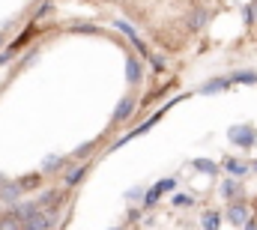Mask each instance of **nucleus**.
Here are the masks:
<instances>
[{
  "instance_id": "obj_1",
  "label": "nucleus",
  "mask_w": 257,
  "mask_h": 230,
  "mask_svg": "<svg viewBox=\"0 0 257 230\" xmlns=\"http://www.w3.org/2000/svg\"><path fill=\"white\" fill-rule=\"evenodd\" d=\"M227 138H230V144H236V147H254L257 141V129L254 126H230L227 129Z\"/></svg>"
},
{
  "instance_id": "obj_2",
  "label": "nucleus",
  "mask_w": 257,
  "mask_h": 230,
  "mask_svg": "<svg viewBox=\"0 0 257 230\" xmlns=\"http://www.w3.org/2000/svg\"><path fill=\"white\" fill-rule=\"evenodd\" d=\"M174 185H177V179H171V176H168V179H162V182H156V185H153V188L144 194V203H147V206H153V203H156V200H159L165 191H171Z\"/></svg>"
},
{
  "instance_id": "obj_3",
  "label": "nucleus",
  "mask_w": 257,
  "mask_h": 230,
  "mask_svg": "<svg viewBox=\"0 0 257 230\" xmlns=\"http://www.w3.org/2000/svg\"><path fill=\"white\" fill-rule=\"evenodd\" d=\"M135 99L132 96H126V99H120V105H117V111H114V123H126L128 117L135 114Z\"/></svg>"
},
{
  "instance_id": "obj_4",
  "label": "nucleus",
  "mask_w": 257,
  "mask_h": 230,
  "mask_svg": "<svg viewBox=\"0 0 257 230\" xmlns=\"http://www.w3.org/2000/svg\"><path fill=\"white\" fill-rule=\"evenodd\" d=\"M48 227H51V224L45 221V212H42V209H36V212L21 224V230H48Z\"/></svg>"
},
{
  "instance_id": "obj_5",
  "label": "nucleus",
  "mask_w": 257,
  "mask_h": 230,
  "mask_svg": "<svg viewBox=\"0 0 257 230\" xmlns=\"http://www.w3.org/2000/svg\"><path fill=\"white\" fill-rule=\"evenodd\" d=\"M36 209H39V206H36L33 200H27V203H18V206H15V209H12L9 215H12V218H18V221L24 224V221H27V218H30V215L36 212Z\"/></svg>"
},
{
  "instance_id": "obj_6",
  "label": "nucleus",
  "mask_w": 257,
  "mask_h": 230,
  "mask_svg": "<svg viewBox=\"0 0 257 230\" xmlns=\"http://www.w3.org/2000/svg\"><path fill=\"white\" fill-rule=\"evenodd\" d=\"M117 27H120V30H123V33H126L128 39H132V42H135V48H138V51H141V54H147V45H144V39H141V36H138V33H135V27H132V24H128V21H117Z\"/></svg>"
},
{
  "instance_id": "obj_7",
  "label": "nucleus",
  "mask_w": 257,
  "mask_h": 230,
  "mask_svg": "<svg viewBox=\"0 0 257 230\" xmlns=\"http://www.w3.org/2000/svg\"><path fill=\"white\" fill-rule=\"evenodd\" d=\"M227 218H230V224H245V221H248V209H245V203H233V206L227 209Z\"/></svg>"
},
{
  "instance_id": "obj_8",
  "label": "nucleus",
  "mask_w": 257,
  "mask_h": 230,
  "mask_svg": "<svg viewBox=\"0 0 257 230\" xmlns=\"http://www.w3.org/2000/svg\"><path fill=\"white\" fill-rule=\"evenodd\" d=\"M18 197H21V188H18L15 182H6V185L0 188V200H3V203H18Z\"/></svg>"
},
{
  "instance_id": "obj_9",
  "label": "nucleus",
  "mask_w": 257,
  "mask_h": 230,
  "mask_svg": "<svg viewBox=\"0 0 257 230\" xmlns=\"http://www.w3.org/2000/svg\"><path fill=\"white\" fill-rule=\"evenodd\" d=\"M39 182H42V176H39V173H27V176H21L15 185H18L21 191H33V188H39Z\"/></svg>"
},
{
  "instance_id": "obj_10",
  "label": "nucleus",
  "mask_w": 257,
  "mask_h": 230,
  "mask_svg": "<svg viewBox=\"0 0 257 230\" xmlns=\"http://www.w3.org/2000/svg\"><path fill=\"white\" fill-rule=\"evenodd\" d=\"M206 21H209V9H194L192 18H189V27L200 30V27H206Z\"/></svg>"
},
{
  "instance_id": "obj_11",
  "label": "nucleus",
  "mask_w": 257,
  "mask_h": 230,
  "mask_svg": "<svg viewBox=\"0 0 257 230\" xmlns=\"http://www.w3.org/2000/svg\"><path fill=\"white\" fill-rule=\"evenodd\" d=\"M126 75H128V84H138V81H141V63L135 57L126 60Z\"/></svg>"
},
{
  "instance_id": "obj_12",
  "label": "nucleus",
  "mask_w": 257,
  "mask_h": 230,
  "mask_svg": "<svg viewBox=\"0 0 257 230\" xmlns=\"http://www.w3.org/2000/svg\"><path fill=\"white\" fill-rule=\"evenodd\" d=\"M63 168V156H45V162H42V171L45 173H54Z\"/></svg>"
},
{
  "instance_id": "obj_13",
  "label": "nucleus",
  "mask_w": 257,
  "mask_h": 230,
  "mask_svg": "<svg viewBox=\"0 0 257 230\" xmlns=\"http://www.w3.org/2000/svg\"><path fill=\"white\" fill-rule=\"evenodd\" d=\"M227 78H215V81H206L203 87H200V93H215V90H227Z\"/></svg>"
},
{
  "instance_id": "obj_14",
  "label": "nucleus",
  "mask_w": 257,
  "mask_h": 230,
  "mask_svg": "<svg viewBox=\"0 0 257 230\" xmlns=\"http://www.w3.org/2000/svg\"><path fill=\"white\" fill-rule=\"evenodd\" d=\"M90 165H78V168H72V171L66 173V185H75V182H81L84 179V173H87Z\"/></svg>"
},
{
  "instance_id": "obj_15",
  "label": "nucleus",
  "mask_w": 257,
  "mask_h": 230,
  "mask_svg": "<svg viewBox=\"0 0 257 230\" xmlns=\"http://www.w3.org/2000/svg\"><path fill=\"white\" fill-rule=\"evenodd\" d=\"M194 168H197V171H203V173H209V176H212V173H218V165H215V162H209V159H197V162H194Z\"/></svg>"
},
{
  "instance_id": "obj_16",
  "label": "nucleus",
  "mask_w": 257,
  "mask_h": 230,
  "mask_svg": "<svg viewBox=\"0 0 257 230\" xmlns=\"http://www.w3.org/2000/svg\"><path fill=\"white\" fill-rule=\"evenodd\" d=\"M224 168L233 173V176H239V173L248 171V165H242V162H236V159H224Z\"/></svg>"
},
{
  "instance_id": "obj_17",
  "label": "nucleus",
  "mask_w": 257,
  "mask_h": 230,
  "mask_svg": "<svg viewBox=\"0 0 257 230\" xmlns=\"http://www.w3.org/2000/svg\"><path fill=\"white\" fill-rule=\"evenodd\" d=\"M0 230H21V221L12 218V215H3L0 218Z\"/></svg>"
},
{
  "instance_id": "obj_18",
  "label": "nucleus",
  "mask_w": 257,
  "mask_h": 230,
  "mask_svg": "<svg viewBox=\"0 0 257 230\" xmlns=\"http://www.w3.org/2000/svg\"><path fill=\"white\" fill-rule=\"evenodd\" d=\"M233 81H239V84H254L257 72H233Z\"/></svg>"
},
{
  "instance_id": "obj_19",
  "label": "nucleus",
  "mask_w": 257,
  "mask_h": 230,
  "mask_svg": "<svg viewBox=\"0 0 257 230\" xmlns=\"http://www.w3.org/2000/svg\"><path fill=\"white\" fill-rule=\"evenodd\" d=\"M236 191H239V188H236V182H224V185H221V194H224L227 200H233V197H236Z\"/></svg>"
},
{
  "instance_id": "obj_20",
  "label": "nucleus",
  "mask_w": 257,
  "mask_h": 230,
  "mask_svg": "<svg viewBox=\"0 0 257 230\" xmlns=\"http://www.w3.org/2000/svg\"><path fill=\"white\" fill-rule=\"evenodd\" d=\"M218 227V215L215 212H206V218H203V230H215Z\"/></svg>"
},
{
  "instance_id": "obj_21",
  "label": "nucleus",
  "mask_w": 257,
  "mask_h": 230,
  "mask_svg": "<svg viewBox=\"0 0 257 230\" xmlns=\"http://www.w3.org/2000/svg\"><path fill=\"white\" fill-rule=\"evenodd\" d=\"M242 18H245V24H254V9L245 6V9H242Z\"/></svg>"
},
{
  "instance_id": "obj_22",
  "label": "nucleus",
  "mask_w": 257,
  "mask_h": 230,
  "mask_svg": "<svg viewBox=\"0 0 257 230\" xmlns=\"http://www.w3.org/2000/svg\"><path fill=\"white\" fill-rule=\"evenodd\" d=\"M90 150H93V144H84V147H78V150H75V159H81V156H87Z\"/></svg>"
},
{
  "instance_id": "obj_23",
  "label": "nucleus",
  "mask_w": 257,
  "mask_h": 230,
  "mask_svg": "<svg viewBox=\"0 0 257 230\" xmlns=\"http://www.w3.org/2000/svg\"><path fill=\"white\" fill-rule=\"evenodd\" d=\"M9 57H12V51H6V54H0V66H3V63H9Z\"/></svg>"
},
{
  "instance_id": "obj_24",
  "label": "nucleus",
  "mask_w": 257,
  "mask_h": 230,
  "mask_svg": "<svg viewBox=\"0 0 257 230\" xmlns=\"http://www.w3.org/2000/svg\"><path fill=\"white\" fill-rule=\"evenodd\" d=\"M245 230H257V224L254 221H245Z\"/></svg>"
},
{
  "instance_id": "obj_25",
  "label": "nucleus",
  "mask_w": 257,
  "mask_h": 230,
  "mask_svg": "<svg viewBox=\"0 0 257 230\" xmlns=\"http://www.w3.org/2000/svg\"><path fill=\"white\" fill-rule=\"evenodd\" d=\"M251 9H254V21H257V0H254V6H251Z\"/></svg>"
},
{
  "instance_id": "obj_26",
  "label": "nucleus",
  "mask_w": 257,
  "mask_h": 230,
  "mask_svg": "<svg viewBox=\"0 0 257 230\" xmlns=\"http://www.w3.org/2000/svg\"><path fill=\"white\" fill-rule=\"evenodd\" d=\"M0 45H3V36H0Z\"/></svg>"
},
{
  "instance_id": "obj_27",
  "label": "nucleus",
  "mask_w": 257,
  "mask_h": 230,
  "mask_svg": "<svg viewBox=\"0 0 257 230\" xmlns=\"http://www.w3.org/2000/svg\"><path fill=\"white\" fill-rule=\"evenodd\" d=\"M114 230H120V227H114Z\"/></svg>"
},
{
  "instance_id": "obj_28",
  "label": "nucleus",
  "mask_w": 257,
  "mask_h": 230,
  "mask_svg": "<svg viewBox=\"0 0 257 230\" xmlns=\"http://www.w3.org/2000/svg\"><path fill=\"white\" fill-rule=\"evenodd\" d=\"M254 171H257V165H254Z\"/></svg>"
}]
</instances>
